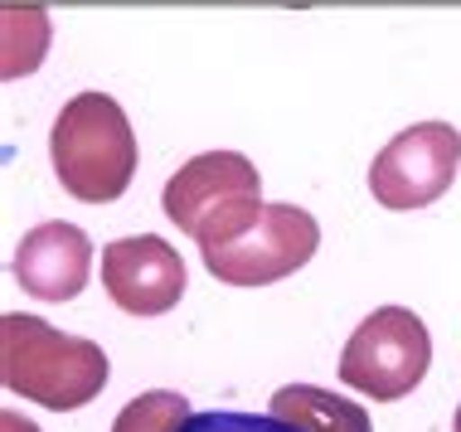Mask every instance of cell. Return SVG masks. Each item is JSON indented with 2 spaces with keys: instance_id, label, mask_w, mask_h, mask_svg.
Segmentation results:
<instances>
[{
  "instance_id": "obj_1",
  "label": "cell",
  "mask_w": 461,
  "mask_h": 432,
  "mask_svg": "<svg viewBox=\"0 0 461 432\" xmlns=\"http://www.w3.org/2000/svg\"><path fill=\"white\" fill-rule=\"evenodd\" d=\"M107 350L93 340L64 336L40 316H0V379L10 393L54 413L83 409L107 389Z\"/></svg>"
},
{
  "instance_id": "obj_2",
  "label": "cell",
  "mask_w": 461,
  "mask_h": 432,
  "mask_svg": "<svg viewBox=\"0 0 461 432\" xmlns=\"http://www.w3.org/2000/svg\"><path fill=\"white\" fill-rule=\"evenodd\" d=\"M49 156H54L59 184L83 204H112L127 194L136 176V137L131 122L107 93H78L64 103L49 137Z\"/></svg>"
},
{
  "instance_id": "obj_3",
  "label": "cell",
  "mask_w": 461,
  "mask_h": 432,
  "mask_svg": "<svg viewBox=\"0 0 461 432\" xmlns=\"http://www.w3.org/2000/svg\"><path fill=\"white\" fill-rule=\"evenodd\" d=\"M263 209V180L258 166L239 151H209L180 166L166 184V214L170 224L194 233L199 248L233 238L243 224H253Z\"/></svg>"
},
{
  "instance_id": "obj_4",
  "label": "cell",
  "mask_w": 461,
  "mask_h": 432,
  "mask_svg": "<svg viewBox=\"0 0 461 432\" xmlns=\"http://www.w3.org/2000/svg\"><path fill=\"white\" fill-rule=\"evenodd\" d=\"M432 364V336L408 306H379L340 350L345 389L369 393L374 403H393L422 384Z\"/></svg>"
},
{
  "instance_id": "obj_5",
  "label": "cell",
  "mask_w": 461,
  "mask_h": 432,
  "mask_svg": "<svg viewBox=\"0 0 461 432\" xmlns=\"http://www.w3.org/2000/svg\"><path fill=\"white\" fill-rule=\"evenodd\" d=\"M321 229L306 209L296 204H263L253 224H243L233 238L209 243L204 267L229 287H267V282L292 277L296 267H306L316 257Z\"/></svg>"
},
{
  "instance_id": "obj_6",
  "label": "cell",
  "mask_w": 461,
  "mask_h": 432,
  "mask_svg": "<svg viewBox=\"0 0 461 432\" xmlns=\"http://www.w3.org/2000/svg\"><path fill=\"white\" fill-rule=\"evenodd\" d=\"M461 166V137L447 122H422L408 127L374 156L369 190L384 209H422L442 200Z\"/></svg>"
},
{
  "instance_id": "obj_7",
  "label": "cell",
  "mask_w": 461,
  "mask_h": 432,
  "mask_svg": "<svg viewBox=\"0 0 461 432\" xmlns=\"http://www.w3.org/2000/svg\"><path fill=\"white\" fill-rule=\"evenodd\" d=\"M103 287L131 316H160L185 296V263L166 238L136 233L103 248Z\"/></svg>"
},
{
  "instance_id": "obj_8",
  "label": "cell",
  "mask_w": 461,
  "mask_h": 432,
  "mask_svg": "<svg viewBox=\"0 0 461 432\" xmlns=\"http://www.w3.org/2000/svg\"><path fill=\"white\" fill-rule=\"evenodd\" d=\"M93 277V243L73 224H40L15 248V282L40 302H73Z\"/></svg>"
},
{
  "instance_id": "obj_9",
  "label": "cell",
  "mask_w": 461,
  "mask_h": 432,
  "mask_svg": "<svg viewBox=\"0 0 461 432\" xmlns=\"http://www.w3.org/2000/svg\"><path fill=\"white\" fill-rule=\"evenodd\" d=\"M272 413L302 432H369V413L316 384H286L272 393Z\"/></svg>"
},
{
  "instance_id": "obj_10",
  "label": "cell",
  "mask_w": 461,
  "mask_h": 432,
  "mask_svg": "<svg viewBox=\"0 0 461 432\" xmlns=\"http://www.w3.org/2000/svg\"><path fill=\"white\" fill-rule=\"evenodd\" d=\"M44 44H49L44 10H34V5H24V10L20 5H5V78L30 73L44 58Z\"/></svg>"
},
{
  "instance_id": "obj_11",
  "label": "cell",
  "mask_w": 461,
  "mask_h": 432,
  "mask_svg": "<svg viewBox=\"0 0 461 432\" xmlns=\"http://www.w3.org/2000/svg\"><path fill=\"white\" fill-rule=\"evenodd\" d=\"M190 423V403L176 389H151L141 399H131L127 409L117 413L112 432H180Z\"/></svg>"
},
{
  "instance_id": "obj_12",
  "label": "cell",
  "mask_w": 461,
  "mask_h": 432,
  "mask_svg": "<svg viewBox=\"0 0 461 432\" xmlns=\"http://www.w3.org/2000/svg\"><path fill=\"white\" fill-rule=\"evenodd\" d=\"M180 432H302L277 413H190Z\"/></svg>"
},
{
  "instance_id": "obj_13",
  "label": "cell",
  "mask_w": 461,
  "mask_h": 432,
  "mask_svg": "<svg viewBox=\"0 0 461 432\" xmlns=\"http://www.w3.org/2000/svg\"><path fill=\"white\" fill-rule=\"evenodd\" d=\"M0 432H40L30 423V418H20V413H0Z\"/></svg>"
},
{
  "instance_id": "obj_14",
  "label": "cell",
  "mask_w": 461,
  "mask_h": 432,
  "mask_svg": "<svg viewBox=\"0 0 461 432\" xmlns=\"http://www.w3.org/2000/svg\"><path fill=\"white\" fill-rule=\"evenodd\" d=\"M456 432H461V409H456Z\"/></svg>"
}]
</instances>
